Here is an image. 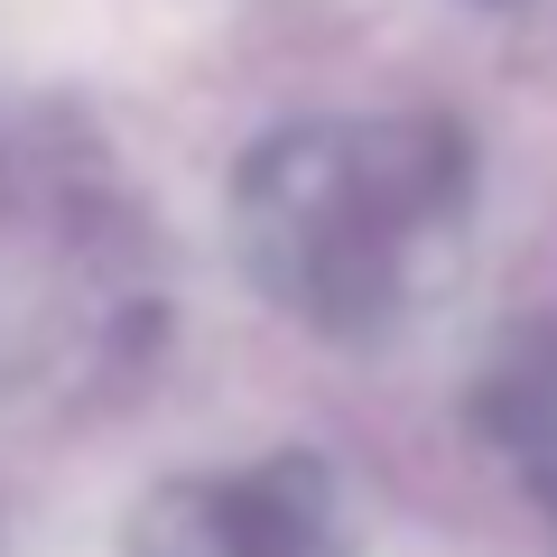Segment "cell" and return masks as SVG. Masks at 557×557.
<instances>
[{"mask_svg": "<svg viewBox=\"0 0 557 557\" xmlns=\"http://www.w3.org/2000/svg\"><path fill=\"white\" fill-rule=\"evenodd\" d=\"M474 139L446 112H317L233 168V260L288 325L391 344L474 251Z\"/></svg>", "mask_w": 557, "mask_h": 557, "instance_id": "obj_1", "label": "cell"}, {"mask_svg": "<svg viewBox=\"0 0 557 557\" xmlns=\"http://www.w3.org/2000/svg\"><path fill=\"white\" fill-rule=\"evenodd\" d=\"M121 557H362V520L317 446H278L260 465L168 474L139 493Z\"/></svg>", "mask_w": 557, "mask_h": 557, "instance_id": "obj_2", "label": "cell"}, {"mask_svg": "<svg viewBox=\"0 0 557 557\" xmlns=\"http://www.w3.org/2000/svg\"><path fill=\"white\" fill-rule=\"evenodd\" d=\"M474 437L557 520V325H520L474 372Z\"/></svg>", "mask_w": 557, "mask_h": 557, "instance_id": "obj_3", "label": "cell"}, {"mask_svg": "<svg viewBox=\"0 0 557 557\" xmlns=\"http://www.w3.org/2000/svg\"><path fill=\"white\" fill-rule=\"evenodd\" d=\"M483 10H511V0H483Z\"/></svg>", "mask_w": 557, "mask_h": 557, "instance_id": "obj_4", "label": "cell"}]
</instances>
